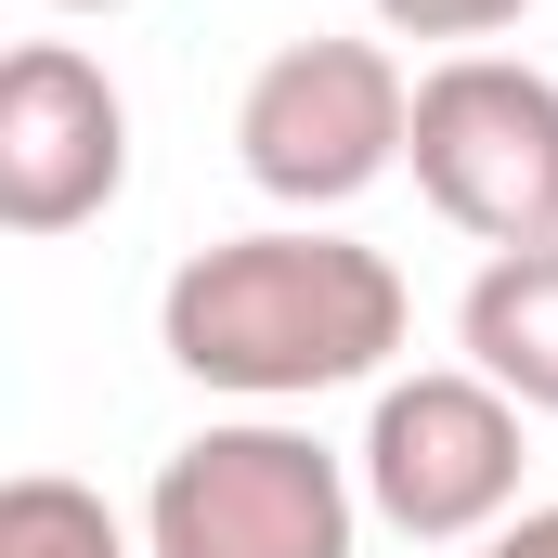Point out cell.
Masks as SVG:
<instances>
[{"mask_svg": "<svg viewBox=\"0 0 558 558\" xmlns=\"http://www.w3.org/2000/svg\"><path fill=\"white\" fill-rule=\"evenodd\" d=\"M403 325H416V299L390 274V247H364V234H338V221L221 234V247H195L182 274L156 286V351H169L195 390L247 403V416L390 377Z\"/></svg>", "mask_w": 558, "mask_h": 558, "instance_id": "obj_1", "label": "cell"}, {"mask_svg": "<svg viewBox=\"0 0 558 558\" xmlns=\"http://www.w3.org/2000/svg\"><path fill=\"white\" fill-rule=\"evenodd\" d=\"M364 481L338 441L286 416H221L156 454L143 481V558H351Z\"/></svg>", "mask_w": 558, "mask_h": 558, "instance_id": "obj_2", "label": "cell"}, {"mask_svg": "<svg viewBox=\"0 0 558 558\" xmlns=\"http://www.w3.org/2000/svg\"><path fill=\"white\" fill-rule=\"evenodd\" d=\"M403 143H416V78H403L390 39H325L312 26V39L260 52V78L234 92V169L299 221H325L364 182H390Z\"/></svg>", "mask_w": 558, "mask_h": 558, "instance_id": "obj_3", "label": "cell"}, {"mask_svg": "<svg viewBox=\"0 0 558 558\" xmlns=\"http://www.w3.org/2000/svg\"><path fill=\"white\" fill-rule=\"evenodd\" d=\"M403 169L468 247H558V78L520 52H441L416 78Z\"/></svg>", "mask_w": 558, "mask_h": 558, "instance_id": "obj_4", "label": "cell"}, {"mask_svg": "<svg viewBox=\"0 0 558 558\" xmlns=\"http://www.w3.org/2000/svg\"><path fill=\"white\" fill-rule=\"evenodd\" d=\"M520 468H533L520 403H507L481 364H416V377H390L377 416H364V441H351V481H364V507H377L403 546H481V533H507V520H520Z\"/></svg>", "mask_w": 558, "mask_h": 558, "instance_id": "obj_5", "label": "cell"}, {"mask_svg": "<svg viewBox=\"0 0 558 558\" xmlns=\"http://www.w3.org/2000/svg\"><path fill=\"white\" fill-rule=\"evenodd\" d=\"M131 195V92L78 39L0 65V234H78Z\"/></svg>", "mask_w": 558, "mask_h": 558, "instance_id": "obj_6", "label": "cell"}, {"mask_svg": "<svg viewBox=\"0 0 558 558\" xmlns=\"http://www.w3.org/2000/svg\"><path fill=\"white\" fill-rule=\"evenodd\" d=\"M454 338H468V364H481L520 416H558V247L481 260L468 299H454Z\"/></svg>", "mask_w": 558, "mask_h": 558, "instance_id": "obj_7", "label": "cell"}, {"mask_svg": "<svg viewBox=\"0 0 558 558\" xmlns=\"http://www.w3.org/2000/svg\"><path fill=\"white\" fill-rule=\"evenodd\" d=\"M0 558H143V546H131V520H118L92 481L13 468V481H0Z\"/></svg>", "mask_w": 558, "mask_h": 558, "instance_id": "obj_8", "label": "cell"}, {"mask_svg": "<svg viewBox=\"0 0 558 558\" xmlns=\"http://www.w3.org/2000/svg\"><path fill=\"white\" fill-rule=\"evenodd\" d=\"M533 0H377V26L390 39H441V52H481L494 26H520Z\"/></svg>", "mask_w": 558, "mask_h": 558, "instance_id": "obj_9", "label": "cell"}, {"mask_svg": "<svg viewBox=\"0 0 558 558\" xmlns=\"http://www.w3.org/2000/svg\"><path fill=\"white\" fill-rule=\"evenodd\" d=\"M481 558H558V507H520L507 533H481Z\"/></svg>", "mask_w": 558, "mask_h": 558, "instance_id": "obj_10", "label": "cell"}, {"mask_svg": "<svg viewBox=\"0 0 558 558\" xmlns=\"http://www.w3.org/2000/svg\"><path fill=\"white\" fill-rule=\"evenodd\" d=\"M39 13H131V0H39Z\"/></svg>", "mask_w": 558, "mask_h": 558, "instance_id": "obj_11", "label": "cell"}]
</instances>
